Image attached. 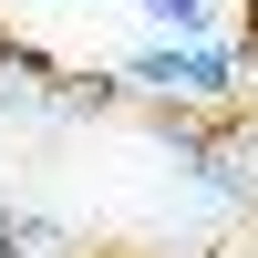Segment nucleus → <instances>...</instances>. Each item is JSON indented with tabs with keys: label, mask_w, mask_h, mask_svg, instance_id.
<instances>
[{
	"label": "nucleus",
	"mask_w": 258,
	"mask_h": 258,
	"mask_svg": "<svg viewBox=\"0 0 258 258\" xmlns=\"http://www.w3.org/2000/svg\"><path fill=\"white\" fill-rule=\"evenodd\" d=\"M248 135H258V124H248Z\"/></svg>",
	"instance_id": "obj_6"
},
{
	"label": "nucleus",
	"mask_w": 258,
	"mask_h": 258,
	"mask_svg": "<svg viewBox=\"0 0 258 258\" xmlns=\"http://www.w3.org/2000/svg\"><path fill=\"white\" fill-rule=\"evenodd\" d=\"M41 103H52V93H41L31 73H11V62H0V124H31Z\"/></svg>",
	"instance_id": "obj_5"
},
{
	"label": "nucleus",
	"mask_w": 258,
	"mask_h": 258,
	"mask_svg": "<svg viewBox=\"0 0 258 258\" xmlns=\"http://www.w3.org/2000/svg\"><path fill=\"white\" fill-rule=\"evenodd\" d=\"M176 165L217 207H258V135H176Z\"/></svg>",
	"instance_id": "obj_2"
},
{
	"label": "nucleus",
	"mask_w": 258,
	"mask_h": 258,
	"mask_svg": "<svg viewBox=\"0 0 258 258\" xmlns=\"http://www.w3.org/2000/svg\"><path fill=\"white\" fill-rule=\"evenodd\" d=\"M0 248H11V258H73V227L31 217V207H0Z\"/></svg>",
	"instance_id": "obj_3"
},
{
	"label": "nucleus",
	"mask_w": 258,
	"mask_h": 258,
	"mask_svg": "<svg viewBox=\"0 0 258 258\" xmlns=\"http://www.w3.org/2000/svg\"><path fill=\"white\" fill-rule=\"evenodd\" d=\"M124 83H145V93H186V103H217L227 83H238V52H227V41H155V52L124 62Z\"/></svg>",
	"instance_id": "obj_1"
},
{
	"label": "nucleus",
	"mask_w": 258,
	"mask_h": 258,
	"mask_svg": "<svg viewBox=\"0 0 258 258\" xmlns=\"http://www.w3.org/2000/svg\"><path fill=\"white\" fill-rule=\"evenodd\" d=\"M145 21H155L165 41H207V0H135Z\"/></svg>",
	"instance_id": "obj_4"
}]
</instances>
